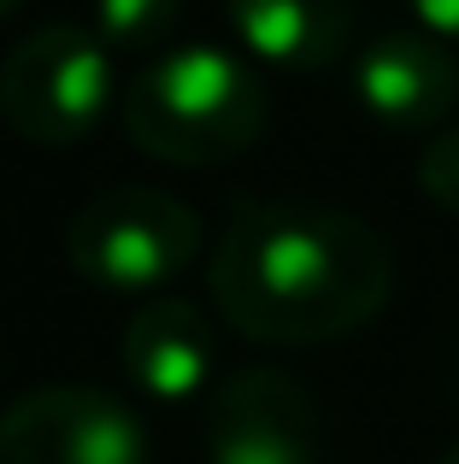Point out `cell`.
I'll return each mask as SVG.
<instances>
[{"instance_id":"13","label":"cell","mask_w":459,"mask_h":464,"mask_svg":"<svg viewBox=\"0 0 459 464\" xmlns=\"http://www.w3.org/2000/svg\"><path fill=\"white\" fill-rule=\"evenodd\" d=\"M24 6V0H0V18H12V12H18Z\"/></svg>"},{"instance_id":"14","label":"cell","mask_w":459,"mask_h":464,"mask_svg":"<svg viewBox=\"0 0 459 464\" xmlns=\"http://www.w3.org/2000/svg\"><path fill=\"white\" fill-rule=\"evenodd\" d=\"M442 464H459V441H454V447H448V453H442Z\"/></svg>"},{"instance_id":"6","label":"cell","mask_w":459,"mask_h":464,"mask_svg":"<svg viewBox=\"0 0 459 464\" xmlns=\"http://www.w3.org/2000/svg\"><path fill=\"white\" fill-rule=\"evenodd\" d=\"M324 423L312 394L283 371H236L207 400L212 464H318Z\"/></svg>"},{"instance_id":"12","label":"cell","mask_w":459,"mask_h":464,"mask_svg":"<svg viewBox=\"0 0 459 464\" xmlns=\"http://www.w3.org/2000/svg\"><path fill=\"white\" fill-rule=\"evenodd\" d=\"M406 6H413L418 30H430V35L459 47V0H406Z\"/></svg>"},{"instance_id":"5","label":"cell","mask_w":459,"mask_h":464,"mask_svg":"<svg viewBox=\"0 0 459 464\" xmlns=\"http://www.w3.org/2000/svg\"><path fill=\"white\" fill-rule=\"evenodd\" d=\"M0 464H153V447L101 388H30L0 411Z\"/></svg>"},{"instance_id":"8","label":"cell","mask_w":459,"mask_h":464,"mask_svg":"<svg viewBox=\"0 0 459 464\" xmlns=\"http://www.w3.org/2000/svg\"><path fill=\"white\" fill-rule=\"evenodd\" d=\"M118 359H124V376L148 400L183 406L212 376V329L189 300H148V306L130 312Z\"/></svg>"},{"instance_id":"9","label":"cell","mask_w":459,"mask_h":464,"mask_svg":"<svg viewBox=\"0 0 459 464\" xmlns=\"http://www.w3.org/2000/svg\"><path fill=\"white\" fill-rule=\"evenodd\" d=\"M230 30L271 71H324L347 47V0H224Z\"/></svg>"},{"instance_id":"2","label":"cell","mask_w":459,"mask_h":464,"mask_svg":"<svg viewBox=\"0 0 459 464\" xmlns=\"http://www.w3.org/2000/svg\"><path fill=\"white\" fill-rule=\"evenodd\" d=\"M271 94L230 47H171L124 94V130L165 165H230L265 136Z\"/></svg>"},{"instance_id":"7","label":"cell","mask_w":459,"mask_h":464,"mask_svg":"<svg viewBox=\"0 0 459 464\" xmlns=\"http://www.w3.org/2000/svg\"><path fill=\"white\" fill-rule=\"evenodd\" d=\"M354 94L383 130H442L454 112L459 71L448 59V42L430 30H383L354 59Z\"/></svg>"},{"instance_id":"10","label":"cell","mask_w":459,"mask_h":464,"mask_svg":"<svg viewBox=\"0 0 459 464\" xmlns=\"http://www.w3.org/2000/svg\"><path fill=\"white\" fill-rule=\"evenodd\" d=\"M177 18H183V0H94L89 30L112 53H148L177 35Z\"/></svg>"},{"instance_id":"3","label":"cell","mask_w":459,"mask_h":464,"mask_svg":"<svg viewBox=\"0 0 459 464\" xmlns=\"http://www.w3.org/2000/svg\"><path fill=\"white\" fill-rule=\"evenodd\" d=\"M65 259L89 288L148 295L200 259V218L153 182L101 188L65 229Z\"/></svg>"},{"instance_id":"11","label":"cell","mask_w":459,"mask_h":464,"mask_svg":"<svg viewBox=\"0 0 459 464\" xmlns=\"http://www.w3.org/2000/svg\"><path fill=\"white\" fill-rule=\"evenodd\" d=\"M418 188L448 218H459V124L430 130V141L418 148Z\"/></svg>"},{"instance_id":"1","label":"cell","mask_w":459,"mask_h":464,"mask_svg":"<svg viewBox=\"0 0 459 464\" xmlns=\"http://www.w3.org/2000/svg\"><path fill=\"white\" fill-rule=\"evenodd\" d=\"M395 253L366 218L248 200L212 247V306L259 347H324L389 306Z\"/></svg>"},{"instance_id":"4","label":"cell","mask_w":459,"mask_h":464,"mask_svg":"<svg viewBox=\"0 0 459 464\" xmlns=\"http://www.w3.org/2000/svg\"><path fill=\"white\" fill-rule=\"evenodd\" d=\"M112 106V47L83 24L30 30L0 65V118L35 148H71Z\"/></svg>"}]
</instances>
